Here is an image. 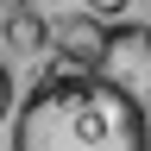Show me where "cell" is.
<instances>
[{"label":"cell","mask_w":151,"mask_h":151,"mask_svg":"<svg viewBox=\"0 0 151 151\" xmlns=\"http://www.w3.org/2000/svg\"><path fill=\"white\" fill-rule=\"evenodd\" d=\"M101 82L132 94L139 107H151V25H113L107 57H101Z\"/></svg>","instance_id":"obj_2"},{"label":"cell","mask_w":151,"mask_h":151,"mask_svg":"<svg viewBox=\"0 0 151 151\" xmlns=\"http://www.w3.org/2000/svg\"><path fill=\"white\" fill-rule=\"evenodd\" d=\"M13 151H151L145 107L101 76H50L19 101Z\"/></svg>","instance_id":"obj_1"},{"label":"cell","mask_w":151,"mask_h":151,"mask_svg":"<svg viewBox=\"0 0 151 151\" xmlns=\"http://www.w3.org/2000/svg\"><path fill=\"white\" fill-rule=\"evenodd\" d=\"M82 6H88V19H101V25H113V19H120V13L132 6V0H82Z\"/></svg>","instance_id":"obj_4"},{"label":"cell","mask_w":151,"mask_h":151,"mask_svg":"<svg viewBox=\"0 0 151 151\" xmlns=\"http://www.w3.org/2000/svg\"><path fill=\"white\" fill-rule=\"evenodd\" d=\"M0 38H6V13H0Z\"/></svg>","instance_id":"obj_7"},{"label":"cell","mask_w":151,"mask_h":151,"mask_svg":"<svg viewBox=\"0 0 151 151\" xmlns=\"http://www.w3.org/2000/svg\"><path fill=\"white\" fill-rule=\"evenodd\" d=\"M145 139H151V107H145Z\"/></svg>","instance_id":"obj_6"},{"label":"cell","mask_w":151,"mask_h":151,"mask_svg":"<svg viewBox=\"0 0 151 151\" xmlns=\"http://www.w3.org/2000/svg\"><path fill=\"white\" fill-rule=\"evenodd\" d=\"M6 120H13V69L0 63V126H6Z\"/></svg>","instance_id":"obj_5"},{"label":"cell","mask_w":151,"mask_h":151,"mask_svg":"<svg viewBox=\"0 0 151 151\" xmlns=\"http://www.w3.org/2000/svg\"><path fill=\"white\" fill-rule=\"evenodd\" d=\"M107 32L101 19H88V13H76L57 25V63H69V69H57V76H101V57H107Z\"/></svg>","instance_id":"obj_3"}]
</instances>
